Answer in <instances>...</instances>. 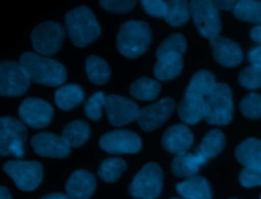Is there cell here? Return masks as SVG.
<instances>
[{"instance_id": "cell-20", "label": "cell", "mask_w": 261, "mask_h": 199, "mask_svg": "<svg viewBox=\"0 0 261 199\" xmlns=\"http://www.w3.org/2000/svg\"><path fill=\"white\" fill-rule=\"evenodd\" d=\"M177 193L184 199H211L212 192L208 181L200 176H194L177 183Z\"/></svg>"}, {"instance_id": "cell-23", "label": "cell", "mask_w": 261, "mask_h": 199, "mask_svg": "<svg viewBox=\"0 0 261 199\" xmlns=\"http://www.w3.org/2000/svg\"><path fill=\"white\" fill-rule=\"evenodd\" d=\"M237 160L244 165H261V140L249 138L239 144L236 148Z\"/></svg>"}, {"instance_id": "cell-24", "label": "cell", "mask_w": 261, "mask_h": 199, "mask_svg": "<svg viewBox=\"0 0 261 199\" xmlns=\"http://www.w3.org/2000/svg\"><path fill=\"white\" fill-rule=\"evenodd\" d=\"M90 134V126L84 120L76 119L68 122L63 128L61 138L69 148L80 147L88 141Z\"/></svg>"}, {"instance_id": "cell-1", "label": "cell", "mask_w": 261, "mask_h": 199, "mask_svg": "<svg viewBox=\"0 0 261 199\" xmlns=\"http://www.w3.org/2000/svg\"><path fill=\"white\" fill-rule=\"evenodd\" d=\"M30 80L44 86L57 87L66 79L65 67L57 60L33 52H24L18 61Z\"/></svg>"}, {"instance_id": "cell-4", "label": "cell", "mask_w": 261, "mask_h": 199, "mask_svg": "<svg viewBox=\"0 0 261 199\" xmlns=\"http://www.w3.org/2000/svg\"><path fill=\"white\" fill-rule=\"evenodd\" d=\"M204 118L209 125L224 126L231 121L233 103L230 88L224 83H216L204 97Z\"/></svg>"}, {"instance_id": "cell-43", "label": "cell", "mask_w": 261, "mask_h": 199, "mask_svg": "<svg viewBox=\"0 0 261 199\" xmlns=\"http://www.w3.org/2000/svg\"><path fill=\"white\" fill-rule=\"evenodd\" d=\"M41 199H70V198L66 194L52 193V194H48V195L42 197Z\"/></svg>"}, {"instance_id": "cell-38", "label": "cell", "mask_w": 261, "mask_h": 199, "mask_svg": "<svg viewBox=\"0 0 261 199\" xmlns=\"http://www.w3.org/2000/svg\"><path fill=\"white\" fill-rule=\"evenodd\" d=\"M136 3L137 2L134 0H102L100 1L101 6L105 10L113 13H126L135 7Z\"/></svg>"}, {"instance_id": "cell-45", "label": "cell", "mask_w": 261, "mask_h": 199, "mask_svg": "<svg viewBox=\"0 0 261 199\" xmlns=\"http://www.w3.org/2000/svg\"><path fill=\"white\" fill-rule=\"evenodd\" d=\"M170 199H181V198H175V197H173V198H170Z\"/></svg>"}, {"instance_id": "cell-3", "label": "cell", "mask_w": 261, "mask_h": 199, "mask_svg": "<svg viewBox=\"0 0 261 199\" xmlns=\"http://www.w3.org/2000/svg\"><path fill=\"white\" fill-rule=\"evenodd\" d=\"M152 40L150 26L144 20H127L120 26L116 45L119 53L127 58L142 55Z\"/></svg>"}, {"instance_id": "cell-30", "label": "cell", "mask_w": 261, "mask_h": 199, "mask_svg": "<svg viewBox=\"0 0 261 199\" xmlns=\"http://www.w3.org/2000/svg\"><path fill=\"white\" fill-rule=\"evenodd\" d=\"M233 15L244 21H249L261 26V1L242 0L238 1L233 10Z\"/></svg>"}, {"instance_id": "cell-18", "label": "cell", "mask_w": 261, "mask_h": 199, "mask_svg": "<svg viewBox=\"0 0 261 199\" xmlns=\"http://www.w3.org/2000/svg\"><path fill=\"white\" fill-rule=\"evenodd\" d=\"M95 188L96 179L94 175L85 169L73 171L65 184L66 195L70 199H89Z\"/></svg>"}, {"instance_id": "cell-41", "label": "cell", "mask_w": 261, "mask_h": 199, "mask_svg": "<svg viewBox=\"0 0 261 199\" xmlns=\"http://www.w3.org/2000/svg\"><path fill=\"white\" fill-rule=\"evenodd\" d=\"M238 1H228V0H221V1H213L215 6L218 9H223V10H233L236 4Z\"/></svg>"}, {"instance_id": "cell-47", "label": "cell", "mask_w": 261, "mask_h": 199, "mask_svg": "<svg viewBox=\"0 0 261 199\" xmlns=\"http://www.w3.org/2000/svg\"><path fill=\"white\" fill-rule=\"evenodd\" d=\"M260 199H261V196H260Z\"/></svg>"}, {"instance_id": "cell-35", "label": "cell", "mask_w": 261, "mask_h": 199, "mask_svg": "<svg viewBox=\"0 0 261 199\" xmlns=\"http://www.w3.org/2000/svg\"><path fill=\"white\" fill-rule=\"evenodd\" d=\"M239 83L246 89L256 90L261 88V66L249 65L239 74Z\"/></svg>"}, {"instance_id": "cell-9", "label": "cell", "mask_w": 261, "mask_h": 199, "mask_svg": "<svg viewBox=\"0 0 261 199\" xmlns=\"http://www.w3.org/2000/svg\"><path fill=\"white\" fill-rule=\"evenodd\" d=\"M3 169L21 191H33L42 182L43 167L38 161L10 160L4 163Z\"/></svg>"}, {"instance_id": "cell-14", "label": "cell", "mask_w": 261, "mask_h": 199, "mask_svg": "<svg viewBox=\"0 0 261 199\" xmlns=\"http://www.w3.org/2000/svg\"><path fill=\"white\" fill-rule=\"evenodd\" d=\"M175 103L169 98H163L154 104L140 109L137 121L141 129L150 132L162 126L174 110Z\"/></svg>"}, {"instance_id": "cell-2", "label": "cell", "mask_w": 261, "mask_h": 199, "mask_svg": "<svg viewBox=\"0 0 261 199\" xmlns=\"http://www.w3.org/2000/svg\"><path fill=\"white\" fill-rule=\"evenodd\" d=\"M64 24L71 43L76 47L89 45L101 34L95 14L85 5L68 11L64 16Z\"/></svg>"}, {"instance_id": "cell-19", "label": "cell", "mask_w": 261, "mask_h": 199, "mask_svg": "<svg viewBox=\"0 0 261 199\" xmlns=\"http://www.w3.org/2000/svg\"><path fill=\"white\" fill-rule=\"evenodd\" d=\"M207 162L205 156L195 149L194 153L182 152L176 154L171 162V171L180 178H191L197 175L199 168Z\"/></svg>"}, {"instance_id": "cell-12", "label": "cell", "mask_w": 261, "mask_h": 199, "mask_svg": "<svg viewBox=\"0 0 261 199\" xmlns=\"http://www.w3.org/2000/svg\"><path fill=\"white\" fill-rule=\"evenodd\" d=\"M53 112L54 110L51 104L38 97L24 99L18 108L20 120L34 129L47 127L52 119Z\"/></svg>"}, {"instance_id": "cell-36", "label": "cell", "mask_w": 261, "mask_h": 199, "mask_svg": "<svg viewBox=\"0 0 261 199\" xmlns=\"http://www.w3.org/2000/svg\"><path fill=\"white\" fill-rule=\"evenodd\" d=\"M105 94L101 91L94 93L90 98L86 101L84 109L86 115L92 120H99L102 116V107H104L105 103Z\"/></svg>"}, {"instance_id": "cell-44", "label": "cell", "mask_w": 261, "mask_h": 199, "mask_svg": "<svg viewBox=\"0 0 261 199\" xmlns=\"http://www.w3.org/2000/svg\"><path fill=\"white\" fill-rule=\"evenodd\" d=\"M0 199H11L9 191L4 186L0 187Z\"/></svg>"}, {"instance_id": "cell-8", "label": "cell", "mask_w": 261, "mask_h": 199, "mask_svg": "<svg viewBox=\"0 0 261 199\" xmlns=\"http://www.w3.org/2000/svg\"><path fill=\"white\" fill-rule=\"evenodd\" d=\"M64 36L65 30L60 23L47 20L41 22L32 31L31 40L38 54L49 57L60 49Z\"/></svg>"}, {"instance_id": "cell-46", "label": "cell", "mask_w": 261, "mask_h": 199, "mask_svg": "<svg viewBox=\"0 0 261 199\" xmlns=\"http://www.w3.org/2000/svg\"><path fill=\"white\" fill-rule=\"evenodd\" d=\"M231 199H237V198H231Z\"/></svg>"}, {"instance_id": "cell-5", "label": "cell", "mask_w": 261, "mask_h": 199, "mask_svg": "<svg viewBox=\"0 0 261 199\" xmlns=\"http://www.w3.org/2000/svg\"><path fill=\"white\" fill-rule=\"evenodd\" d=\"M163 187V171L159 164L149 162L134 177L128 192L135 199H155Z\"/></svg>"}, {"instance_id": "cell-42", "label": "cell", "mask_w": 261, "mask_h": 199, "mask_svg": "<svg viewBox=\"0 0 261 199\" xmlns=\"http://www.w3.org/2000/svg\"><path fill=\"white\" fill-rule=\"evenodd\" d=\"M250 38L257 44L261 45V26H256L251 30Z\"/></svg>"}, {"instance_id": "cell-27", "label": "cell", "mask_w": 261, "mask_h": 199, "mask_svg": "<svg viewBox=\"0 0 261 199\" xmlns=\"http://www.w3.org/2000/svg\"><path fill=\"white\" fill-rule=\"evenodd\" d=\"M86 71L90 82L95 85L106 84L111 74L108 63L103 58L96 55H90L87 57Z\"/></svg>"}, {"instance_id": "cell-15", "label": "cell", "mask_w": 261, "mask_h": 199, "mask_svg": "<svg viewBox=\"0 0 261 199\" xmlns=\"http://www.w3.org/2000/svg\"><path fill=\"white\" fill-rule=\"evenodd\" d=\"M31 145L38 155L44 157L64 158L70 153V148L65 144L61 136L53 133L42 132L36 134L31 140Z\"/></svg>"}, {"instance_id": "cell-25", "label": "cell", "mask_w": 261, "mask_h": 199, "mask_svg": "<svg viewBox=\"0 0 261 199\" xmlns=\"http://www.w3.org/2000/svg\"><path fill=\"white\" fill-rule=\"evenodd\" d=\"M85 94L83 89L75 84H68L59 87L55 91L54 100L56 105L62 110H70L83 102Z\"/></svg>"}, {"instance_id": "cell-7", "label": "cell", "mask_w": 261, "mask_h": 199, "mask_svg": "<svg viewBox=\"0 0 261 199\" xmlns=\"http://www.w3.org/2000/svg\"><path fill=\"white\" fill-rule=\"evenodd\" d=\"M190 14L200 35L207 39L219 36L221 30V21L219 10L209 0H193L190 1Z\"/></svg>"}, {"instance_id": "cell-26", "label": "cell", "mask_w": 261, "mask_h": 199, "mask_svg": "<svg viewBox=\"0 0 261 199\" xmlns=\"http://www.w3.org/2000/svg\"><path fill=\"white\" fill-rule=\"evenodd\" d=\"M215 85V78L210 71L206 69L198 70L191 79L187 87L185 96L205 97Z\"/></svg>"}, {"instance_id": "cell-10", "label": "cell", "mask_w": 261, "mask_h": 199, "mask_svg": "<svg viewBox=\"0 0 261 199\" xmlns=\"http://www.w3.org/2000/svg\"><path fill=\"white\" fill-rule=\"evenodd\" d=\"M31 80L19 62L6 60L0 63V94L6 97L22 95Z\"/></svg>"}, {"instance_id": "cell-33", "label": "cell", "mask_w": 261, "mask_h": 199, "mask_svg": "<svg viewBox=\"0 0 261 199\" xmlns=\"http://www.w3.org/2000/svg\"><path fill=\"white\" fill-rule=\"evenodd\" d=\"M187 50V41L184 35L174 33L168 36L157 48L156 57H160L168 53H178L182 55Z\"/></svg>"}, {"instance_id": "cell-32", "label": "cell", "mask_w": 261, "mask_h": 199, "mask_svg": "<svg viewBox=\"0 0 261 199\" xmlns=\"http://www.w3.org/2000/svg\"><path fill=\"white\" fill-rule=\"evenodd\" d=\"M126 163L118 157H110L102 160L98 168V176L107 183L117 181L120 175L125 170Z\"/></svg>"}, {"instance_id": "cell-17", "label": "cell", "mask_w": 261, "mask_h": 199, "mask_svg": "<svg viewBox=\"0 0 261 199\" xmlns=\"http://www.w3.org/2000/svg\"><path fill=\"white\" fill-rule=\"evenodd\" d=\"M194 137L186 125H174L165 130L162 135L161 145L171 154L187 152L193 145Z\"/></svg>"}, {"instance_id": "cell-13", "label": "cell", "mask_w": 261, "mask_h": 199, "mask_svg": "<svg viewBox=\"0 0 261 199\" xmlns=\"http://www.w3.org/2000/svg\"><path fill=\"white\" fill-rule=\"evenodd\" d=\"M104 108L109 122L115 127H121L137 120L140 112L136 102L117 94H110L105 97Z\"/></svg>"}, {"instance_id": "cell-16", "label": "cell", "mask_w": 261, "mask_h": 199, "mask_svg": "<svg viewBox=\"0 0 261 199\" xmlns=\"http://www.w3.org/2000/svg\"><path fill=\"white\" fill-rule=\"evenodd\" d=\"M214 59L226 67L237 66L243 59V51L240 45L232 40L216 36L209 40Z\"/></svg>"}, {"instance_id": "cell-22", "label": "cell", "mask_w": 261, "mask_h": 199, "mask_svg": "<svg viewBox=\"0 0 261 199\" xmlns=\"http://www.w3.org/2000/svg\"><path fill=\"white\" fill-rule=\"evenodd\" d=\"M184 66V60L178 53H168L157 58L154 74L157 80L169 81L176 78Z\"/></svg>"}, {"instance_id": "cell-31", "label": "cell", "mask_w": 261, "mask_h": 199, "mask_svg": "<svg viewBox=\"0 0 261 199\" xmlns=\"http://www.w3.org/2000/svg\"><path fill=\"white\" fill-rule=\"evenodd\" d=\"M190 5L185 0H168L166 1L165 21L172 27L184 24L190 17Z\"/></svg>"}, {"instance_id": "cell-11", "label": "cell", "mask_w": 261, "mask_h": 199, "mask_svg": "<svg viewBox=\"0 0 261 199\" xmlns=\"http://www.w3.org/2000/svg\"><path fill=\"white\" fill-rule=\"evenodd\" d=\"M102 150L110 154H134L141 150L142 141L138 134L128 130H114L99 140Z\"/></svg>"}, {"instance_id": "cell-21", "label": "cell", "mask_w": 261, "mask_h": 199, "mask_svg": "<svg viewBox=\"0 0 261 199\" xmlns=\"http://www.w3.org/2000/svg\"><path fill=\"white\" fill-rule=\"evenodd\" d=\"M179 118L187 125H196L199 122L205 113L204 97L200 96H185L177 105Z\"/></svg>"}, {"instance_id": "cell-34", "label": "cell", "mask_w": 261, "mask_h": 199, "mask_svg": "<svg viewBox=\"0 0 261 199\" xmlns=\"http://www.w3.org/2000/svg\"><path fill=\"white\" fill-rule=\"evenodd\" d=\"M240 108L243 115L247 118H261V95L257 93L248 94L242 99Z\"/></svg>"}, {"instance_id": "cell-39", "label": "cell", "mask_w": 261, "mask_h": 199, "mask_svg": "<svg viewBox=\"0 0 261 199\" xmlns=\"http://www.w3.org/2000/svg\"><path fill=\"white\" fill-rule=\"evenodd\" d=\"M141 4L144 10L151 16L164 17L166 13V1L162 0H143Z\"/></svg>"}, {"instance_id": "cell-40", "label": "cell", "mask_w": 261, "mask_h": 199, "mask_svg": "<svg viewBox=\"0 0 261 199\" xmlns=\"http://www.w3.org/2000/svg\"><path fill=\"white\" fill-rule=\"evenodd\" d=\"M248 59L251 64L261 66V45L253 47L248 52Z\"/></svg>"}, {"instance_id": "cell-28", "label": "cell", "mask_w": 261, "mask_h": 199, "mask_svg": "<svg viewBox=\"0 0 261 199\" xmlns=\"http://www.w3.org/2000/svg\"><path fill=\"white\" fill-rule=\"evenodd\" d=\"M224 146V134L218 129H213L205 135L202 142L196 149L202 153L206 159H210L216 157L223 150Z\"/></svg>"}, {"instance_id": "cell-37", "label": "cell", "mask_w": 261, "mask_h": 199, "mask_svg": "<svg viewBox=\"0 0 261 199\" xmlns=\"http://www.w3.org/2000/svg\"><path fill=\"white\" fill-rule=\"evenodd\" d=\"M239 181L245 188L261 186V165L244 167L240 172Z\"/></svg>"}, {"instance_id": "cell-6", "label": "cell", "mask_w": 261, "mask_h": 199, "mask_svg": "<svg viewBox=\"0 0 261 199\" xmlns=\"http://www.w3.org/2000/svg\"><path fill=\"white\" fill-rule=\"evenodd\" d=\"M27 136V128L21 120L11 116H2L0 118V154L22 157Z\"/></svg>"}, {"instance_id": "cell-29", "label": "cell", "mask_w": 261, "mask_h": 199, "mask_svg": "<svg viewBox=\"0 0 261 199\" xmlns=\"http://www.w3.org/2000/svg\"><path fill=\"white\" fill-rule=\"evenodd\" d=\"M160 84L158 81L143 77L134 81L129 86V93L133 97L143 100L151 101L154 100L160 92Z\"/></svg>"}]
</instances>
